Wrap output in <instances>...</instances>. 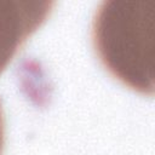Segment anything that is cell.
I'll use <instances>...</instances> for the list:
<instances>
[{
	"instance_id": "cell-1",
	"label": "cell",
	"mask_w": 155,
	"mask_h": 155,
	"mask_svg": "<svg viewBox=\"0 0 155 155\" xmlns=\"http://www.w3.org/2000/svg\"><path fill=\"white\" fill-rule=\"evenodd\" d=\"M153 15L144 1H103L92 21V45L103 68L124 86L153 94Z\"/></svg>"
},
{
	"instance_id": "cell-2",
	"label": "cell",
	"mask_w": 155,
	"mask_h": 155,
	"mask_svg": "<svg viewBox=\"0 0 155 155\" xmlns=\"http://www.w3.org/2000/svg\"><path fill=\"white\" fill-rule=\"evenodd\" d=\"M52 5L47 1H0V74L46 22Z\"/></svg>"
},
{
	"instance_id": "cell-3",
	"label": "cell",
	"mask_w": 155,
	"mask_h": 155,
	"mask_svg": "<svg viewBox=\"0 0 155 155\" xmlns=\"http://www.w3.org/2000/svg\"><path fill=\"white\" fill-rule=\"evenodd\" d=\"M0 155H1V153H0Z\"/></svg>"
}]
</instances>
